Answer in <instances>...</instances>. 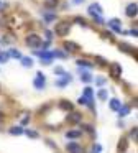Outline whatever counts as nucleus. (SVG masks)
Returning a JSON list of instances; mask_svg holds the SVG:
<instances>
[{"mask_svg": "<svg viewBox=\"0 0 138 153\" xmlns=\"http://www.w3.org/2000/svg\"><path fill=\"white\" fill-rule=\"evenodd\" d=\"M66 150H68L69 153H84V148H82L79 143H76V142L68 143V145H66Z\"/></svg>", "mask_w": 138, "mask_h": 153, "instance_id": "obj_4", "label": "nucleus"}, {"mask_svg": "<svg viewBox=\"0 0 138 153\" xmlns=\"http://www.w3.org/2000/svg\"><path fill=\"white\" fill-rule=\"evenodd\" d=\"M102 152V146L99 145V143H95L94 146H92V153H100Z\"/></svg>", "mask_w": 138, "mask_h": 153, "instance_id": "obj_30", "label": "nucleus"}, {"mask_svg": "<svg viewBox=\"0 0 138 153\" xmlns=\"http://www.w3.org/2000/svg\"><path fill=\"white\" fill-rule=\"evenodd\" d=\"M110 76L114 77V79H118V77L122 76V68L118 63H112L110 64Z\"/></svg>", "mask_w": 138, "mask_h": 153, "instance_id": "obj_3", "label": "nucleus"}, {"mask_svg": "<svg viewBox=\"0 0 138 153\" xmlns=\"http://www.w3.org/2000/svg\"><path fill=\"white\" fill-rule=\"evenodd\" d=\"M8 61V54L7 53H0V63H7Z\"/></svg>", "mask_w": 138, "mask_h": 153, "instance_id": "obj_31", "label": "nucleus"}, {"mask_svg": "<svg viewBox=\"0 0 138 153\" xmlns=\"http://www.w3.org/2000/svg\"><path fill=\"white\" fill-rule=\"evenodd\" d=\"M79 45L77 43H72V41H66L64 43V50L68 51V53H74V51H77L79 50Z\"/></svg>", "mask_w": 138, "mask_h": 153, "instance_id": "obj_8", "label": "nucleus"}, {"mask_svg": "<svg viewBox=\"0 0 138 153\" xmlns=\"http://www.w3.org/2000/svg\"><path fill=\"white\" fill-rule=\"evenodd\" d=\"M117 112H118V117H125V115H128V112H130V107H128V105H122Z\"/></svg>", "mask_w": 138, "mask_h": 153, "instance_id": "obj_16", "label": "nucleus"}, {"mask_svg": "<svg viewBox=\"0 0 138 153\" xmlns=\"http://www.w3.org/2000/svg\"><path fill=\"white\" fill-rule=\"evenodd\" d=\"M120 107H122V102H120L118 99H112V100H110V109H112V110H118Z\"/></svg>", "mask_w": 138, "mask_h": 153, "instance_id": "obj_17", "label": "nucleus"}, {"mask_svg": "<svg viewBox=\"0 0 138 153\" xmlns=\"http://www.w3.org/2000/svg\"><path fill=\"white\" fill-rule=\"evenodd\" d=\"M137 33H138V31H137V28H133V30H130V35H131V36H137Z\"/></svg>", "mask_w": 138, "mask_h": 153, "instance_id": "obj_42", "label": "nucleus"}, {"mask_svg": "<svg viewBox=\"0 0 138 153\" xmlns=\"http://www.w3.org/2000/svg\"><path fill=\"white\" fill-rule=\"evenodd\" d=\"M82 128H84V130H87L89 133H94V135H95V132H94V127H92L91 123H85V125H82Z\"/></svg>", "mask_w": 138, "mask_h": 153, "instance_id": "obj_29", "label": "nucleus"}, {"mask_svg": "<svg viewBox=\"0 0 138 153\" xmlns=\"http://www.w3.org/2000/svg\"><path fill=\"white\" fill-rule=\"evenodd\" d=\"M23 132H25V135L30 137V138H38L39 137V133L35 132V130H23Z\"/></svg>", "mask_w": 138, "mask_h": 153, "instance_id": "obj_19", "label": "nucleus"}, {"mask_svg": "<svg viewBox=\"0 0 138 153\" xmlns=\"http://www.w3.org/2000/svg\"><path fill=\"white\" fill-rule=\"evenodd\" d=\"M35 53L36 54H38V56L39 58H43V59H51V58H53V53H51V51H35Z\"/></svg>", "mask_w": 138, "mask_h": 153, "instance_id": "obj_13", "label": "nucleus"}, {"mask_svg": "<svg viewBox=\"0 0 138 153\" xmlns=\"http://www.w3.org/2000/svg\"><path fill=\"white\" fill-rule=\"evenodd\" d=\"M127 15L130 18L137 15V4H130V5H128V7H127Z\"/></svg>", "mask_w": 138, "mask_h": 153, "instance_id": "obj_12", "label": "nucleus"}, {"mask_svg": "<svg viewBox=\"0 0 138 153\" xmlns=\"http://www.w3.org/2000/svg\"><path fill=\"white\" fill-rule=\"evenodd\" d=\"M76 64H77L79 68L81 66H84V68H94V61H87V59H77L76 61Z\"/></svg>", "mask_w": 138, "mask_h": 153, "instance_id": "obj_9", "label": "nucleus"}, {"mask_svg": "<svg viewBox=\"0 0 138 153\" xmlns=\"http://www.w3.org/2000/svg\"><path fill=\"white\" fill-rule=\"evenodd\" d=\"M118 48H120L122 51H127V53H131V51H133L130 45H125V43H120V45H118Z\"/></svg>", "mask_w": 138, "mask_h": 153, "instance_id": "obj_24", "label": "nucleus"}, {"mask_svg": "<svg viewBox=\"0 0 138 153\" xmlns=\"http://www.w3.org/2000/svg\"><path fill=\"white\" fill-rule=\"evenodd\" d=\"M82 120V114L81 112H71L68 114V122L69 123H79Z\"/></svg>", "mask_w": 138, "mask_h": 153, "instance_id": "obj_6", "label": "nucleus"}, {"mask_svg": "<svg viewBox=\"0 0 138 153\" xmlns=\"http://www.w3.org/2000/svg\"><path fill=\"white\" fill-rule=\"evenodd\" d=\"M8 56H13V58H22V54H20V51H18V50H13V48H12V50L8 51Z\"/></svg>", "mask_w": 138, "mask_h": 153, "instance_id": "obj_27", "label": "nucleus"}, {"mask_svg": "<svg viewBox=\"0 0 138 153\" xmlns=\"http://www.w3.org/2000/svg\"><path fill=\"white\" fill-rule=\"evenodd\" d=\"M69 30H71V23L69 22H58L54 27L56 35H59V36H66L69 33Z\"/></svg>", "mask_w": 138, "mask_h": 153, "instance_id": "obj_1", "label": "nucleus"}, {"mask_svg": "<svg viewBox=\"0 0 138 153\" xmlns=\"http://www.w3.org/2000/svg\"><path fill=\"white\" fill-rule=\"evenodd\" d=\"M77 102H79V104H84V105H85V104H87V99H85V97L82 96V97H79V100H77Z\"/></svg>", "mask_w": 138, "mask_h": 153, "instance_id": "obj_37", "label": "nucleus"}, {"mask_svg": "<svg viewBox=\"0 0 138 153\" xmlns=\"http://www.w3.org/2000/svg\"><path fill=\"white\" fill-rule=\"evenodd\" d=\"M45 20H46V23H53L56 20V15L54 13H45Z\"/></svg>", "mask_w": 138, "mask_h": 153, "instance_id": "obj_23", "label": "nucleus"}, {"mask_svg": "<svg viewBox=\"0 0 138 153\" xmlns=\"http://www.w3.org/2000/svg\"><path fill=\"white\" fill-rule=\"evenodd\" d=\"M38 76H36V79L33 81V84H35V87L36 89H43L45 87V82H46V79H45V76H43V73L39 71V73H36Z\"/></svg>", "mask_w": 138, "mask_h": 153, "instance_id": "obj_5", "label": "nucleus"}, {"mask_svg": "<svg viewBox=\"0 0 138 153\" xmlns=\"http://www.w3.org/2000/svg\"><path fill=\"white\" fill-rule=\"evenodd\" d=\"M92 96H94L92 87H85V89H84V97H85V99H92Z\"/></svg>", "mask_w": 138, "mask_h": 153, "instance_id": "obj_22", "label": "nucleus"}, {"mask_svg": "<svg viewBox=\"0 0 138 153\" xmlns=\"http://www.w3.org/2000/svg\"><path fill=\"white\" fill-rule=\"evenodd\" d=\"M104 82H105V79H104V77H99V79H97V84H99V86H102Z\"/></svg>", "mask_w": 138, "mask_h": 153, "instance_id": "obj_40", "label": "nucleus"}, {"mask_svg": "<svg viewBox=\"0 0 138 153\" xmlns=\"http://www.w3.org/2000/svg\"><path fill=\"white\" fill-rule=\"evenodd\" d=\"M127 148H128V140L127 138H122L120 142H118V150H120V152H125Z\"/></svg>", "mask_w": 138, "mask_h": 153, "instance_id": "obj_18", "label": "nucleus"}, {"mask_svg": "<svg viewBox=\"0 0 138 153\" xmlns=\"http://www.w3.org/2000/svg\"><path fill=\"white\" fill-rule=\"evenodd\" d=\"M59 107H61L62 110H72V104L69 102V100H64V99L59 102Z\"/></svg>", "mask_w": 138, "mask_h": 153, "instance_id": "obj_14", "label": "nucleus"}, {"mask_svg": "<svg viewBox=\"0 0 138 153\" xmlns=\"http://www.w3.org/2000/svg\"><path fill=\"white\" fill-rule=\"evenodd\" d=\"M72 2H74V4H82L84 0H72Z\"/></svg>", "mask_w": 138, "mask_h": 153, "instance_id": "obj_43", "label": "nucleus"}, {"mask_svg": "<svg viewBox=\"0 0 138 153\" xmlns=\"http://www.w3.org/2000/svg\"><path fill=\"white\" fill-rule=\"evenodd\" d=\"M97 61H99V64H102V66H105V64H107V61H105L104 58H100V56L97 58Z\"/></svg>", "mask_w": 138, "mask_h": 153, "instance_id": "obj_36", "label": "nucleus"}, {"mask_svg": "<svg viewBox=\"0 0 138 153\" xmlns=\"http://www.w3.org/2000/svg\"><path fill=\"white\" fill-rule=\"evenodd\" d=\"M8 132L12 133V135H22V133H23V128H22V127H12Z\"/></svg>", "mask_w": 138, "mask_h": 153, "instance_id": "obj_20", "label": "nucleus"}, {"mask_svg": "<svg viewBox=\"0 0 138 153\" xmlns=\"http://www.w3.org/2000/svg\"><path fill=\"white\" fill-rule=\"evenodd\" d=\"M46 143H48V145H49V146H51V148H54V150H56V148H58V146H56V143H53V142H51V140H46Z\"/></svg>", "mask_w": 138, "mask_h": 153, "instance_id": "obj_38", "label": "nucleus"}, {"mask_svg": "<svg viewBox=\"0 0 138 153\" xmlns=\"http://www.w3.org/2000/svg\"><path fill=\"white\" fill-rule=\"evenodd\" d=\"M81 137V130H71L66 132V138H79Z\"/></svg>", "mask_w": 138, "mask_h": 153, "instance_id": "obj_15", "label": "nucleus"}, {"mask_svg": "<svg viewBox=\"0 0 138 153\" xmlns=\"http://www.w3.org/2000/svg\"><path fill=\"white\" fill-rule=\"evenodd\" d=\"M108 25H110V27L114 28V31H117V33H120V31H122V28H120V22H118L117 18L110 20V22H108Z\"/></svg>", "mask_w": 138, "mask_h": 153, "instance_id": "obj_11", "label": "nucleus"}, {"mask_svg": "<svg viewBox=\"0 0 138 153\" xmlns=\"http://www.w3.org/2000/svg\"><path fill=\"white\" fill-rule=\"evenodd\" d=\"M54 74H56V76H64V74H66V71L64 69H62V68H54Z\"/></svg>", "mask_w": 138, "mask_h": 153, "instance_id": "obj_28", "label": "nucleus"}, {"mask_svg": "<svg viewBox=\"0 0 138 153\" xmlns=\"http://www.w3.org/2000/svg\"><path fill=\"white\" fill-rule=\"evenodd\" d=\"M53 56H58V58H66V54L62 53V51H51Z\"/></svg>", "mask_w": 138, "mask_h": 153, "instance_id": "obj_32", "label": "nucleus"}, {"mask_svg": "<svg viewBox=\"0 0 138 153\" xmlns=\"http://www.w3.org/2000/svg\"><path fill=\"white\" fill-rule=\"evenodd\" d=\"M45 5H46V7H54V5H56V0H48Z\"/></svg>", "mask_w": 138, "mask_h": 153, "instance_id": "obj_33", "label": "nucleus"}, {"mask_svg": "<svg viewBox=\"0 0 138 153\" xmlns=\"http://www.w3.org/2000/svg\"><path fill=\"white\" fill-rule=\"evenodd\" d=\"M89 8H92V10H94L97 15H99V13H102V8H100V5H99V4H92Z\"/></svg>", "mask_w": 138, "mask_h": 153, "instance_id": "obj_26", "label": "nucleus"}, {"mask_svg": "<svg viewBox=\"0 0 138 153\" xmlns=\"http://www.w3.org/2000/svg\"><path fill=\"white\" fill-rule=\"evenodd\" d=\"M25 41H26V45H28L30 48H38L39 45H41V38H39V35H35V33L26 35Z\"/></svg>", "mask_w": 138, "mask_h": 153, "instance_id": "obj_2", "label": "nucleus"}, {"mask_svg": "<svg viewBox=\"0 0 138 153\" xmlns=\"http://www.w3.org/2000/svg\"><path fill=\"white\" fill-rule=\"evenodd\" d=\"M92 79H94V77H92L91 74L87 73V71L81 69V81H82V82H91Z\"/></svg>", "mask_w": 138, "mask_h": 153, "instance_id": "obj_10", "label": "nucleus"}, {"mask_svg": "<svg viewBox=\"0 0 138 153\" xmlns=\"http://www.w3.org/2000/svg\"><path fill=\"white\" fill-rule=\"evenodd\" d=\"M2 119H3V114H2V112H0V120H2Z\"/></svg>", "mask_w": 138, "mask_h": 153, "instance_id": "obj_44", "label": "nucleus"}, {"mask_svg": "<svg viewBox=\"0 0 138 153\" xmlns=\"http://www.w3.org/2000/svg\"><path fill=\"white\" fill-rule=\"evenodd\" d=\"M22 64L25 68H31L33 66V59L31 58H22Z\"/></svg>", "mask_w": 138, "mask_h": 153, "instance_id": "obj_21", "label": "nucleus"}, {"mask_svg": "<svg viewBox=\"0 0 138 153\" xmlns=\"http://www.w3.org/2000/svg\"><path fill=\"white\" fill-rule=\"evenodd\" d=\"M130 135H131V138H133V140H137V127H133V130H131Z\"/></svg>", "mask_w": 138, "mask_h": 153, "instance_id": "obj_35", "label": "nucleus"}, {"mask_svg": "<svg viewBox=\"0 0 138 153\" xmlns=\"http://www.w3.org/2000/svg\"><path fill=\"white\" fill-rule=\"evenodd\" d=\"M28 122H30V117H25V119L22 120V125H26Z\"/></svg>", "mask_w": 138, "mask_h": 153, "instance_id": "obj_41", "label": "nucleus"}, {"mask_svg": "<svg viewBox=\"0 0 138 153\" xmlns=\"http://www.w3.org/2000/svg\"><path fill=\"white\" fill-rule=\"evenodd\" d=\"M76 23H79V25H82V27H85V22H84V18H76Z\"/></svg>", "mask_w": 138, "mask_h": 153, "instance_id": "obj_34", "label": "nucleus"}, {"mask_svg": "<svg viewBox=\"0 0 138 153\" xmlns=\"http://www.w3.org/2000/svg\"><path fill=\"white\" fill-rule=\"evenodd\" d=\"M45 35H46V38H48V40H53V31H49V30H48Z\"/></svg>", "mask_w": 138, "mask_h": 153, "instance_id": "obj_39", "label": "nucleus"}, {"mask_svg": "<svg viewBox=\"0 0 138 153\" xmlns=\"http://www.w3.org/2000/svg\"><path fill=\"white\" fill-rule=\"evenodd\" d=\"M107 96H108V92H107L105 89H100V91H99V99H100V100H105V99H107Z\"/></svg>", "mask_w": 138, "mask_h": 153, "instance_id": "obj_25", "label": "nucleus"}, {"mask_svg": "<svg viewBox=\"0 0 138 153\" xmlns=\"http://www.w3.org/2000/svg\"><path fill=\"white\" fill-rule=\"evenodd\" d=\"M71 81H72V77L69 76L68 73H66L64 76H61V79H59L58 82H56V86H58V87H61V89H62V87H64V86H68V84L71 82Z\"/></svg>", "mask_w": 138, "mask_h": 153, "instance_id": "obj_7", "label": "nucleus"}]
</instances>
